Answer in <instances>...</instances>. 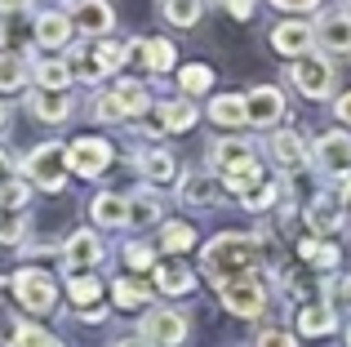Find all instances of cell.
Instances as JSON below:
<instances>
[{"label": "cell", "mask_w": 351, "mask_h": 347, "mask_svg": "<svg viewBox=\"0 0 351 347\" xmlns=\"http://www.w3.org/2000/svg\"><path fill=\"white\" fill-rule=\"evenodd\" d=\"M200 267L214 285H232V280L254 276L258 267V236L249 232H218L214 241L200 250Z\"/></svg>", "instance_id": "6da1fadb"}, {"label": "cell", "mask_w": 351, "mask_h": 347, "mask_svg": "<svg viewBox=\"0 0 351 347\" xmlns=\"http://www.w3.org/2000/svg\"><path fill=\"white\" fill-rule=\"evenodd\" d=\"M285 85H293L307 103H334V89H338L334 62L325 53H302V58L285 62Z\"/></svg>", "instance_id": "7a4b0ae2"}, {"label": "cell", "mask_w": 351, "mask_h": 347, "mask_svg": "<svg viewBox=\"0 0 351 347\" xmlns=\"http://www.w3.org/2000/svg\"><path fill=\"white\" fill-rule=\"evenodd\" d=\"M23 178L32 182L36 191H49L58 196L71 178V165H67V143H40L23 156Z\"/></svg>", "instance_id": "3957f363"}, {"label": "cell", "mask_w": 351, "mask_h": 347, "mask_svg": "<svg viewBox=\"0 0 351 347\" xmlns=\"http://www.w3.org/2000/svg\"><path fill=\"white\" fill-rule=\"evenodd\" d=\"M14 298L27 307L32 316H53L58 312V280L40 267H23L14 276Z\"/></svg>", "instance_id": "277c9868"}, {"label": "cell", "mask_w": 351, "mask_h": 347, "mask_svg": "<svg viewBox=\"0 0 351 347\" xmlns=\"http://www.w3.org/2000/svg\"><path fill=\"white\" fill-rule=\"evenodd\" d=\"M138 334H143L152 347H182V343H187V334H191V321L178 312V307H165L160 303V307H147Z\"/></svg>", "instance_id": "5b68a950"}, {"label": "cell", "mask_w": 351, "mask_h": 347, "mask_svg": "<svg viewBox=\"0 0 351 347\" xmlns=\"http://www.w3.org/2000/svg\"><path fill=\"white\" fill-rule=\"evenodd\" d=\"M311 165H316L325 178H347L351 174V130H325L316 143H311Z\"/></svg>", "instance_id": "8992f818"}, {"label": "cell", "mask_w": 351, "mask_h": 347, "mask_svg": "<svg viewBox=\"0 0 351 347\" xmlns=\"http://www.w3.org/2000/svg\"><path fill=\"white\" fill-rule=\"evenodd\" d=\"M103 259H107V241L98 236V227H76V232L62 241V267H67V276L94 272Z\"/></svg>", "instance_id": "52a82bcc"}, {"label": "cell", "mask_w": 351, "mask_h": 347, "mask_svg": "<svg viewBox=\"0 0 351 347\" xmlns=\"http://www.w3.org/2000/svg\"><path fill=\"white\" fill-rule=\"evenodd\" d=\"M116 152L107 139H94V134H80L76 143H67V165L76 178H103L107 169H112Z\"/></svg>", "instance_id": "ba28073f"}, {"label": "cell", "mask_w": 351, "mask_h": 347, "mask_svg": "<svg viewBox=\"0 0 351 347\" xmlns=\"http://www.w3.org/2000/svg\"><path fill=\"white\" fill-rule=\"evenodd\" d=\"M276 53H285V62L302 58V53H316V23L311 18H280V23L267 32Z\"/></svg>", "instance_id": "9c48e42d"}, {"label": "cell", "mask_w": 351, "mask_h": 347, "mask_svg": "<svg viewBox=\"0 0 351 347\" xmlns=\"http://www.w3.org/2000/svg\"><path fill=\"white\" fill-rule=\"evenodd\" d=\"M267 156L276 160L280 174H302L311 165V143L302 139L293 125H280V130H271V139H267Z\"/></svg>", "instance_id": "30bf717a"}, {"label": "cell", "mask_w": 351, "mask_h": 347, "mask_svg": "<svg viewBox=\"0 0 351 347\" xmlns=\"http://www.w3.org/2000/svg\"><path fill=\"white\" fill-rule=\"evenodd\" d=\"M218 298H223V307L232 316H240V321H258V316H267V289L258 285L254 276L245 280H232V285H218Z\"/></svg>", "instance_id": "8fae6325"}, {"label": "cell", "mask_w": 351, "mask_h": 347, "mask_svg": "<svg viewBox=\"0 0 351 347\" xmlns=\"http://www.w3.org/2000/svg\"><path fill=\"white\" fill-rule=\"evenodd\" d=\"M245 112H249V125H254V130H280L289 103H285L280 85H254L245 94Z\"/></svg>", "instance_id": "7c38bea8"}, {"label": "cell", "mask_w": 351, "mask_h": 347, "mask_svg": "<svg viewBox=\"0 0 351 347\" xmlns=\"http://www.w3.org/2000/svg\"><path fill=\"white\" fill-rule=\"evenodd\" d=\"M71 23L85 40H107L116 32V9L112 0H71Z\"/></svg>", "instance_id": "4fadbf2b"}, {"label": "cell", "mask_w": 351, "mask_h": 347, "mask_svg": "<svg viewBox=\"0 0 351 347\" xmlns=\"http://www.w3.org/2000/svg\"><path fill=\"white\" fill-rule=\"evenodd\" d=\"M311 23H316V49L351 53V9H325Z\"/></svg>", "instance_id": "5bb4252c"}, {"label": "cell", "mask_w": 351, "mask_h": 347, "mask_svg": "<svg viewBox=\"0 0 351 347\" xmlns=\"http://www.w3.org/2000/svg\"><path fill=\"white\" fill-rule=\"evenodd\" d=\"M89 218L98 232H129V191H94Z\"/></svg>", "instance_id": "9a60e30c"}, {"label": "cell", "mask_w": 351, "mask_h": 347, "mask_svg": "<svg viewBox=\"0 0 351 347\" xmlns=\"http://www.w3.org/2000/svg\"><path fill=\"white\" fill-rule=\"evenodd\" d=\"M32 32H36V45L40 49H67L71 36H76V23H71L67 9H40L32 18Z\"/></svg>", "instance_id": "2e32d148"}, {"label": "cell", "mask_w": 351, "mask_h": 347, "mask_svg": "<svg viewBox=\"0 0 351 347\" xmlns=\"http://www.w3.org/2000/svg\"><path fill=\"white\" fill-rule=\"evenodd\" d=\"M27 112L40 125H67L71 116H76V98L58 94V89H32V94H27Z\"/></svg>", "instance_id": "e0dca14e"}, {"label": "cell", "mask_w": 351, "mask_h": 347, "mask_svg": "<svg viewBox=\"0 0 351 347\" xmlns=\"http://www.w3.org/2000/svg\"><path fill=\"white\" fill-rule=\"evenodd\" d=\"M129 58L143 62L152 76H165V71L178 67V49H173V40H165V36H152V40H129Z\"/></svg>", "instance_id": "ac0fdd59"}, {"label": "cell", "mask_w": 351, "mask_h": 347, "mask_svg": "<svg viewBox=\"0 0 351 347\" xmlns=\"http://www.w3.org/2000/svg\"><path fill=\"white\" fill-rule=\"evenodd\" d=\"M205 160H209V169H236V165H245V160H258L254 156V143L245 139V134H223V139H214L205 147Z\"/></svg>", "instance_id": "d6986e66"}, {"label": "cell", "mask_w": 351, "mask_h": 347, "mask_svg": "<svg viewBox=\"0 0 351 347\" xmlns=\"http://www.w3.org/2000/svg\"><path fill=\"white\" fill-rule=\"evenodd\" d=\"M134 165H138V178H143L147 187H160V182H178L182 178V174H178V156L165 152V147H143Z\"/></svg>", "instance_id": "ffe728a7"}, {"label": "cell", "mask_w": 351, "mask_h": 347, "mask_svg": "<svg viewBox=\"0 0 351 347\" xmlns=\"http://www.w3.org/2000/svg\"><path fill=\"white\" fill-rule=\"evenodd\" d=\"M343 218H347V209H343V200H338V191H320V196L307 205V232L325 241L329 232L343 227Z\"/></svg>", "instance_id": "44dd1931"}, {"label": "cell", "mask_w": 351, "mask_h": 347, "mask_svg": "<svg viewBox=\"0 0 351 347\" xmlns=\"http://www.w3.org/2000/svg\"><path fill=\"white\" fill-rule=\"evenodd\" d=\"M334 330H338L334 303L316 298V303H302L298 307V325H293V334H298V339H329Z\"/></svg>", "instance_id": "7402d4cb"}, {"label": "cell", "mask_w": 351, "mask_h": 347, "mask_svg": "<svg viewBox=\"0 0 351 347\" xmlns=\"http://www.w3.org/2000/svg\"><path fill=\"white\" fill-rule=\"evenodd\" d=\"M205 116L218 125V130H227V134H240V130H249L245 94H214V98H209V107H205Z\"/></svg>", "instance_id": "603a6c76"}, {"label": "cell", "mask_w": 351, "mask_h": 347, "mask_svg": "<svg viewBox=\"0 0 351 347\" xmlns=\"http://www.w3.org/2000/svg\"><path fill=\"white\" fill-rule=\"evenodd\" d=\"M32 85L36 89H58V94H71L76 76H71V67H67L62 53H49V58H36L32 62Z\"/></svg>", "instance_id": "cb8c5ba5"}, {"label": "cell", "mask_w": 351, "mask_h": 347, "mask_svg": "<svg viewBox=\"0 0 351 347\" xmlns=\"http://www.w3.org/2000/svg\"><path fill=\"white\" fill-rule=\"evenodd\" d=\"M173 187H178V200H182V205H196V209L223 200V196H218V191H223V182H218L214 174H182Z\"/></svg>", "instance_id": "d4e9b609"}, {"label": "cell", "mask_w": 351, "mask_h": 347, "mask_svg": "<svg viewBox=\"0 0 351 347\" xmlns=\"http://www.w3.org/2000/svg\"><path fill=\"white\" fill-rule=\"evenodd\" d=\"M156 250L169 254V259H178V254H187L191 245H196V227L187 223V218H165L160 227H156Z\"/></svg>", "instance_id": "484cf974"}, {"label": "cell", "mask_w": 351, "mask_h": 347, "mask_svg": "<svg viewBox=\"0 0 351 347\" xmlns=\"http://www.w3.org/2000/svg\"><path fill=\"white\" fill-rule=\"evenodd\" d=\"M32 94V58L23 53H0V98Z\"/></svg>", "instance_id": "4316f807"}, {"label": "cell", "mask_w": 351, "mask_h": 347, "mask_svg": "<svg viewBox=\"0 0 351 347\" xmlns=\"http://www.w3.org/2000/svg\"><path fill=\"white\" fill-rule=\"evenodd\" d=\"M160 130L165 134H187V130H196V121H200V107H196V98H169V103H160Z\"/></svg>", "instance_id": "83f0119b"}, {"label": "cell", "mask_w": 351, "mask_h": 347, "mask_svg": "<svg viewBox=\"0 0 351 347\" xmlns=\"http://www.w3.org/2000/svg\"><path fill=\"white\" fill-rule=\"evenodd\" d=\"M156 289H160V294H169V298H182V294H191V289H196V272L187 267V263H160V267H156Z\"/></svg>", "instance_id": "f1b7e54d"}, {"label": "cell", "mask_w": 351, "mask_h": 347, "mask_svg": "<svg viewBox=\"0 0 351 347\" xmlns=\"http://www.w3.org/2000/svg\"><path fill=\"white\" fill-rule=\"evenodd\" d=\"M112 98H116L120 112H125V121H138V116H147V107H152V94H147L143 80H116Z\"/></svg>", "instance_id": "f546056e"}, {"label": "cell", "mask_w": 351, "mask_h": 347, "mask_svg": "<svg viewBox=\"0 0 351 347\" xmlns=\"http://www.w3.org/2000/svg\"><path fill=\"white\" fill-rule=\"evenodd\" d=\"M178 89H182V98H205L209 89H214V67H209V62H182Z\"/></svg>", "instance_id": "4dcf8cb0"}, {"label": "cell", "mask_w": 351, "mask_h": 347, "mask_svg": "<svg viewBox=\"0 0 351 347\" xmlns=\"http://www.w3.org/2000/svg\"><path fill=\"white\" fill-rule=\"evenodd\" d=\"M160 18L169 27H182V32H191V27L200 23V14H205V0H160Z\"/></svg>", "instance_id": "1f68e13d"}, {"label": "cell", "mask_w": 351, "mask_h": 347, "mask_svg": "<svg viewBox=\"0 0 351 347\" xmlns=\"http://www.w3.org/2000/svg\"><path fill=\"white\" fill-rule=\"evenodd\" d=\"M62 58H67L71 76L85 80V85H98V80H107V76H103V67H98V58H94V45H76V49H67Z\"/></svg>", "instance_id": "d6a6232c"}, {"label": "cell", "mask_w": 351, "mask_h": 347, "mask_svg": "<svg viewBox=\"0 0 351 347\" xmlns=\"http://www.w3.org/2000/svg\"><path fill=\"white\" fill-rule=\"evenodd\" d=\"M103 294H107V285L94 276V272H80V276H67V298L76 307H94V303H103Z\"/></svg>", "instance_id": "836d02e7"}, {"label": "cell", "mask_w": 351, "mask_h": 347, "mask_svg": "<svg viewBox=\"0 0 351 347\" xmlns=\"http://www.w3.org/2000/svg\"><path fill=\"white\" fill-rule=\"evenodd\" d=\"M218 182H223V191L245 196L249 187H258V182H263V160H245V165H236V169H223V174H218Z\"/></svg>", "instance_id": "e575fe53"}, {"label": "cell", "mask_w": 351, "mask_h": 347, "mask_svg": "<svg viewBox=\"0 0 351 347\" xmlns=\"http://www.w3.org/2000/svg\"><path fill=\"white\" fill-rule=\"evenodd\" d=\"M112 303L120 312H138L152 303V289H147V280H112Z\"/></svg>", "instance_id": "d590c367"}, {"label": "cell", "mask_w": 351, "mask_h": 347, "mask_svg": "<svg viewBox=\"0 0 351 347\" xmlns=\"http://www.w3.org/2000/svg\"><path fill=\"white\" fill-rule=\"evenodd\" d=\"M160 223V200L152 191H129V227H152Z\"/></svg>", "instance_id": "8d00e7d4"}, {"label": "cell", "mask_w": 351, "mask_h": 347, "mask_svg": "<svg viewBox=\"0 0 351 347\" xmlns=\"http://www.w3.org/2000/svg\"><path fill=\"white\" fill-rule=\"evenodd\" d=\"M0 245L5 250L27 245V209H0Z\"/></svg>", "instance_id": "74e56055"}, {"label": "cell", "mask_w": 351, "mask_h": 347, "mask_svg": "<svg viewBox=\"0 0 351 347\" xmlns=\"http://www.w3.org/2000/svg\"><path fill=\"white\" fill-rule=\"evenodd\" d=\"M94 58H98V67H103V76H116L120 67L129 62V45H120V40H94Z\"/></svg>", "instance_id": "f35d334b"}, {"label": "cell", "mask_w": 351, "mask_h": 347, "mask_svg": "<svg viewBox=\"0 0 351 347\" xmlns=\"http://www.w3.org/2000/svg\"><path fill=\"white\" fill-rule=\"evenodd\" d=\"M276 200H280V182H276V178H263L258 187H249L245 196H240V205H245L249 214H267Z\"/></svg>", "instance_id": "ab89813d"}, {"label": "cell", "mask_w": 351, "mask_h": 347, "mask_svg": "<svg viewBox=\"0 0 351 347\" xmlns=\"http://www.w3.org/2000/svg\"><path fill=\"white\" fill-rule=\"evenodd\" d=\"M9 347H62V339H53L49 330H40V325H18L14 339H9Z\"/></svg>", "instance_id": "60d3db41"}, {"label": "cell", "mask_w": 351, "mask_h": 347, "mask_svg": "<svg viewBox=\"0 0 351 347\" xmlns=\"http://www.w3.org/2000/svg\"><path fill=\"white\" fill-rule=\"evenodd\" d=\"M89 112H94V121H98V125H125V112L116 107L112 89H98L94 103H89Z\"/></svg>", "instance_id": "b9f144b4"}, {"label": "cell", "mask_w": 351, "mask_h": 347, "mask_svg": "<svg viewBox=\"0 0 351 347\" xmlns=\"http://www.w3.org/2000/svg\"><path fill=\"white\" fill-rule=\"evenodd\" d=\"M32 182L27 178H14V182H5L0 187V209H27V200H32Z\"/></svg>", "instance_id": "7bdbcfd3"}, {"label": "cell", "mask_w": 351, "mask_h": 347, "mask_svg": "<svg viewBox=\"0 0 351 347\" xmlns=\"http://www.w3.org/2000/svg\"><path fill=\"white\" fill-rule=\"evenodd\" d=\"M125 267H134V272L156 267V245H147V241H129V245H125Z\"/></svg>", "instance_id": "ee69618b"}, {"label": "cell", "mask_w": 351, "mask_h": 347, "mask_svg": "<svg viewBox=\"0 0 351 347\" xmlns=\"http://www.w3.org/2000/svg\"><path fill=\"white\" fill-rule=\"evenodd\" d=\"M249 347H298V339L289 330H263V334H254Z\"/></svg>", "instance_id": "f6af8a7d"}, {"label": "cell", "mask_w": 351, "mask_h": 347, "mask_svg": "<svg viewBox=\"0 0 351 347\" xmlns=\"http://www.w3.org/2000/svg\"><path fill=\"white\" fill-rule=\"evenodd\" d=\"M14 178H23V160L9 156V152L0 147V187H5V182H14Z\"/></svg>", "instance_id": "bcb514c9"}, {"label": "cell", "mask_w": 351, "mask_h": 347, "mask_svg": "<svg viewBox=\"0 0 351 347\" xmlns=\"http://www.w3.org/2000/svg\"><path fill=\"white\" fill-rule=\"evenodd\" d=\"M267 5H276L280 14H316L320 0H267Z\"/></svg>", "instance_id": "7dc6e473"}, {"label": "cell", "mask_w": 351, "mask_h": 347, "mask_svg": "<svg viewBox=\"0 0 351 347\" xmlns=\"http://www.w3.org/2000/svg\"><path fill=\"white\" fill-rule=\"evenodd\" d=\"M334 121L343 125V130H351V89H343V94H334Z\"/></svg>", "instance_id": "c3c4849f"}, {"label": "cell", "mask_w": 351, "mask_h": 347, "mask_svg": "<svg viewBox=\"0 0 351 347\" xmlns=\"http://www.w3.org/2000/svg\"><path fill=\"white\" fill-rule=\"evenodd\" d=\"M338 263H343V250L338 245H320V259H316V267H325V272H338Z\"/></svg>", "instance_id": "681fc988"}, {"label": "cell", "mask_w": 351, "mask_h": 347, "mask_svg": "<svg viewBox=\"0 0 351 347\" xmlns=\"http://www.w3.org/2000/svg\"><path fill=\"white\" fill-rule=\"evenodd\" d=\"M223 9L236 18V23H249V18H254V0H223Z\"/></svg>", "instance_id": "f907efd6"}, {"label": "cell", "mask_w": 351, "mask_h": 347, "mask_svg": "<svg viewBox=\"0 0 351 347\" xmlns=\"http://www.w3.org/2000/svg\"><path fill=\"white\" fill-rule=\"evenodd\" d=\"M107 307H112V303H94V307H76V316H80V321H85V325H98V321H103V316H107Z\"/></svg>", "instance_id": "816d5d0a"}, {"label": "cell", "mask_w": 351, "mask_h": 347, "mask_svg": "<svg viewBox=\"0 0 351 347\" xmlns=\"http://www.w3.org/2000/svg\"><path fill=\"white\" fill-rule=\"evenodd\" d=\"M32 0H0V18H14V14H27Z\"/></svg>", "instance_id": "f5cc1de1"}, {"label": "cell", "mask_w": 351, "mask_h": 347, "mask_svg": "<svg viewBox=\"0 0 351 347\" xmlns=\"http://www.w3.org/2000/svg\"><path fill=\"white\" fill-rule=\"evenodd\" d=\"M112 347H152V343L143 334H120V339H112Z\"/></svg>", "instance_id": "db71d44e"}, {"label": "cell", "mask_w": 351, "mask_h": 347, "mask_svg": "<svg viewBox=\"0 0 351 347\" xmlns=\"http://www.w3.org/2000/svg\"><path fill=\"white\" fill-rule=\"evenodd\" d=\"M9 121H14V107H9V98H0V134H9Z\"/></svg>", "instance_id": "11a10c76"}, {"label": "cell", "mask_w": 351, "mask_h": 347, "mask_svg": "<svg viewBox=\"0 0 351 347\" xmlns=\"http://www.w3.org/2000/svg\"><path fill=\"white\" fill-rule=\"evenodd\" d=\"M338 200H343V209H351V174L338 178Z\"/></svg>", "instance_id": "9f6ffc18"}, {"label": "cell", "mask_w": 351, "mask_h": 347, "mask_svg": "<svg viewBox=\"0 0 351 347\" xmlns=\"http://www.w3.org/2000/svg\"><path fill=\"white\" fill-rule=\"evenodd\" d=\"M5 289H14V280H5V276H0V294H5Z\"/></svg>", "instance_id": "6f0895ef"}, {"label": "cell", "mask_w": 351, "mask_h": 347, "mask_svg": "<svg viewBox=\"0 0 351 347\" xmlns=\"http://www.w3.org/2000/svg\"><path fill=\"white\" fill-rule=\"evenodd\" d=\"M347 347H351V325H347Z\"/></svg>", "instance_id": "680465c9"}, {"label": "cell", "mask_w": 351, "mask_h": 347, "mask_svg": "<svg viewBox=\"0 0 351 347\" xmlns=\"http://www.w3.org/2000/svg\"><path fill=\"white\" fill-rule=\"evenodd\" d=\"M343 9H351V0H343Z\"/></svg>", "instance_id": "91938a15"}]
</instances>
